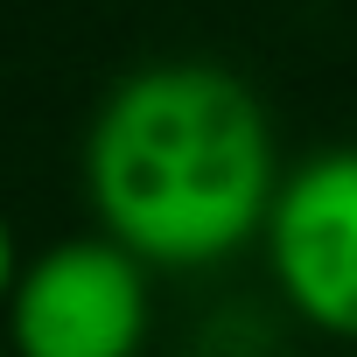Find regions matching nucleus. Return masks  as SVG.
<instances>
[{"label":"nucleus","mask_w":357,"mask_h":357,"mask_svg":"<svg viewBox=\"0 0 357 357\" xmlns=\"http://www.w3.org/2000/svg\"><path fill=\"white\" fill-rule=\"evenodd\" d=\"M147 273L154 266L105 231L43 245L0 308L8 350L15 357H140L154 329Z\"/></svg>","instance_id":"obj_2"},{"label":"nucleus","mask_w":357,"mask_h":357,"mask_svg":"<svg viewBox=\"0 0 357 357\" xmlns=\"http://www.w3.org/2000/svg\"><path fill=\"white\" fill-rule=\"evenodd\" d=\"M259 252L294 322L357 343V147H322L280 168Z\"/></svg>","instance_id":"obj_3"},{"label":"nucleus","mask_w":357,"mask_h":357,"mask_svg":"<svg viewBox=\"0 0 357 357\" xmlns=\"http://www.w3.org/2000/svg\"><path fill=\"white\" fill-rule=\"evenodd\" d=\"M84 204L154 273L225 266L259 245L280 154L259 91L204 56L126 70L84 126Z\"/></svg>","instance_id":"obj_1"},{"label":"nucleus","mask_w":357,"mask_h":357,"mask_svg":"<svg viewBox=\"0 0 357 357\" xmlns=\"http://www.w3.org/2000/svg\"><path fill=\"white\" fill-rule=\"evenodd\" d=\"M22 266H29V252H22V238H15V225L0 218V308H8V294H15V280H22Z\"/></svg>","instance_id":"obj_4"},{"label":"nucleus","mask_w":357,"mask_h":357,"mask_svg":"<svg viewBox=\"0 0 357 357\" xmlns=\"http://www.w3.org/2000/svg\"><path fill=\"white\" fill-rule=\"evenodd\" d=\"M0 357H15V350H8V343H0Z\"/></svg>","instance_id":"obj_5"}]
</instances>
